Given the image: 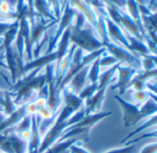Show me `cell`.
Returning <instances> with one entry per match:
<instances>
[{"mask_svg": "<svg viewBox=\"0 0 157 153\" xmlns=\"http://www.w3.org/2000/svg\"><path fill=\"white\" fill-rule=\"evenodd\" d=\"M62 93L64 98L65 105L56 116L55 122H53L52 127L50 129V130L40 142V145L38 149V153L44 152L59 140L64 130L70 127L68 119L74 113L82 108V106L84 104V100L80 99L78 95H75L68 85L64 86L62 89Z\"/></svg>", "mask_w": 157, "mask_h": 153, "instance_id": "cell-1", "label": "cell"}, {"mask_svg": "<svg viewBox=\"0 0 157 153\" xmlns=\"http://www.w3.org/2000/svg\"><path fill=\"white\" fill-rule=\"evenodd\" d=\"M41 68L32 70V73L26 77L17 80L10 88L9 92L12 96H15L14 103L17 106L19 102L28 101L31 97L33 92H39L46 84V73L38 74Z\"/></svg>", "mask_w": 157, "mask_h": 153, "instance_id": "cell-2", "label": "cell"}, {"mask_svg": "<svg viewBox=\"0 0 157 153\" xmlns=\"http://www.w3.org/2000/svg\"><path fill=\"white\" fill-rule=\"evenodd\" d=\"M85 17L83 14H77L76 24L73 27L71 26L70 31V42H72L76 47L80 48L83 50L88 52H93L100 48H103L102 41L98 40L92 33L90 28H82Z\"/></svg>", "mask_w": 157, "mask_h": 153, "instance_id": "cell-3", "label": "cell"}, {"mask_svg": "<svg viewBox=\"0 0 157 153\" xmlns=\"http://www.w3.org/2000/svg\"><path fill=\"white\" fill-rule=\"evenodd\" d=\"M110 115H112L111 112H98L92 115L86 116L81 121L67 128L57 142L73 139V138H77L79 136H81L82 139H86V141H87L89 139V133L91 129L98 122H99L100 120Z\"/></svg>", "mask_w": 157, "mask_h": 153, "instance_id": "cell-4", "label": "cell"}, {"mask_svg": "<svg viewBox=\"0 0 157 153\" xmlns=\"http://www.w3.org/2000/svg\"><path fill=\"white\" fill-rule=\"evenodd\" d=\"M53 72L54 69L52 63L46 65L45 73H46V84L48 85V97H47L46 106L54 114H58V110L62 102V90H60L56 84Z\"/></svg>", "mask_w": 157, "mask_h": 153, "instance_id": "cell-5", "label": "cell"}, {"mask_svg": "<svg viewBox=\"0 0 157 153\" xmlns=\"http://www.w3.org/2000/svg\"><path fill=\"white\" fill-rule=\"evenodd\" d=\"M114 98L118 101V103L122 108L125 128H130L145 118L143 111L138 106L125 101L123 98H121V95H115Z\"/></svg>", "mask_w": 157, "mask_h": 153, "instance_id": "cell-6", "label": "cell"}, {"mask_svg": "<svg viewBox=\"0 0 157 153\" xmlns=\"http://www.w3.org/2000/svg\"><path fill=\"white\" fill-rule=\"evenodd\" d=\"M75 16V11L73 9V7L71 6V5L69 3H66L65 6H64V11H63V17L59 19L61 20L60 22V25H59V28H58V30L57 32L55 33L54 37L51 39V41L49 42V47H48V50H47V52L46 54L48 53H51L53 51L54 48L56 47L57 43L59 42L63 33L64 32V30L70 27L71 23H72V20H73V17Z\"/></svg>", "mask_w": 157, "mask_h": 153, "instance_id": "cell-7", "label": "cell"}, {"mask_svg": "<svg viewBox=\"0 0 157 153\" xmlns=\"http://www.w3.org/2000/svg\"><path fill=\"white\" fill-rule=\"evenodd\" d=\"M117 71L119 72V80L116 84L112 85L111 90H119V95H122L125 94L129 84L138 71L132 66H122L121 63L119 64Z\"/></svg>", "mask_w": 157, "mask_h": 153, "instance_id": "cell-8", "label": "cell"}, {"mask_svg": "<svg viewBox=\"0 0 157 153\" xmlns=\"http://www.w3.org/2000/svg\"><path fill=\"white\" fill-rule=\"evenodd\" d=\"M104 47L109 50V53L112 54L114 58H116L121 62H127L130 64H139V65L141 64L140 60L134 54H132V51L121 48L120 46L116 45L115 43H112L111 41L104 44Z\"/></svg>", "mask_w": 157, "mask_h": 153, "instance_id": "cell-9", "label": "cell"}, {"mask_svg": "<svg viewBox=\"0 0 157 153\" xmlns=\"http://www.w3.org/2000/svg\"><path fill=\"white\" fill-rule=\"evenodd\" d=\"M107 87L98 89L91 97L87 98L86 100V115H92L95 113H98V110L101 108L104 99H105V94H106Z\"/></svg>", "mask_w": 157, "mask_h": 153, "instance_id": "cell-10", "label": "cell"}, {"mask_svg": "<svg viewBox=\"0 0 157 153\" xmlns=\"http://www.w3.org/2000/svg\"><path fill=\"white\" fill-rule=\"evenodd\" d=\"M28 115L26 109V104L19 106L16 111L10 114L5 120L0 122V133L5 132L9 128H12L15 125H17L26 116Z\"/></svg>", "mask_w": 157, "mask_h": 153, "instance_id": "cell-11", "label": "cell"}, {"mask_svg": "<svg viewBox=\"0 0 157 153\" xmlns=\"http://www.w3.org/2000/svg\"><path fill=\"white\" fill-rule=\"evenodd\" d=\"M19 20V32L23 37L24 39V45H25V50L27 52L28 58L30 61H32V45L30 43V27L28 20V17L21 16L17 18Z\"/></svg>", "mask_w": 157, "mask_h": 153, "instance_id": "cell-12", "label": "cell"}, {"mask_svg": "<svg viewBox=\"0 0 157 153\" xmlns=\"http://www.w3.org/2000/svg\"><path fill=\"white\" fill-rule=\"evenodd\" d=\"M54 61H56V51H52V52L45 54L41 57H38L35 60L30 61L27 64H24L23 69H22V73L24 74L25 73H28V72L32 71L37 68L42 69L43 66L51 64Z\"/></svg>", "mask_w": 157, "mask_h": 153, "instance_id": "cell-13", "label": "cell"}, {"mask_svg": "<svg viewBox=\"0 0 157 153\" xmlns=\"http://www.w3.org/2000/svg\"><path fill=\"white\" fill-rule=\"evenodd\" d=\"M31 134L30 139L28 141V149L27 152H30L33 151H38L40 145V135L39 129V118L37 115L31 116Z\"/></svg>", "mask_w": 157, "mask_h": 153, "instance_id": "cell-14", "label": "cell"}, {"mask_svg": "<svg viewBox=\"0 0 157 153\" xmlns=\"http://www.w3.org/2000/svg\"><path fill=\"white\" fill-rule=\"evenodd\" d=\"M89 66L87 65L86 67H84L82 70H80L76 74H75L73 76V78L70 80L69 84H67L72 91L75 94V95H79V93L83 90L84 85L86 84V81L87 79V74H88V70H89Z\"/></svg>", "mask_w": 157, "mask_h": 153, "instance_id": "cell-15", "label": "cell"}, {"mask_svg": "<svg viewBox=\"0 0 157 153\" xmlns=\"http://www.w3.org/2000/svg\"><path fill=\"white\" fill-rule=\"evenodd\" d=\"M105 22L107 24V31H108L109 36H111V38H113L118 42L122 43L129 50V48H130L129 41L127 39L126 36L121 30L120 27L116 23H114L111 19H109V18H106L105 17Z\"/></svg>", "mask_w": 157, "mask_h": 153, "instance_id": "cell-16", "label": "cell"}, {"mask_svg": "<svg viewBox=\"0 0 157 153\" xmlns=\"http://www.w3.org/2000/svg\"><path fill=\"white\" fill-rule=\"evenodd\" d=\"M70 31H71V26L68 27L64 32L63 33L60 40H59V45H58V50H56V62H57V66H59L60 62L64 58L66 53L68 52V46L70 43Z\"/></svg>", "mask_w": 157, "mask_h": 153, "instance_id": "cell-17", "label": "cell"}, {"mask_svg": "<svg viewBox=\"0 0 157 153\" xmlns=\"http://www.w3.org/2000/svg\"><path fill=\"white\" fill-rule=\"evenodd\" d=\"M73 5H75L79 10L80 13L84 15L86 18L88 19V21L96 28L98 24V17L95 14V12L92 10L91 6L85 1V0H70Z\"/></svg>", "mask_w": 157, "mask_h": 153, "instance_id": "cell-18", "label": "cell"}, {"mask_svg": "<svg viewBox=\"0 0 157 153\" xmlns=\"http://www.w3.org/2000/svg\"><path fill=\"white\" fill-rule=\"evenodd\" d=\"M4 50H5V55H6V59L7 68L11 74L12 82L15 84L17 81V62H16L15 50H13L12 46L7 47Z\"/></svg>", "mask_w": 157, "mask_h": 153, "instance_id": "cell-19", "label": "cell"}, {"mask_svg": "<svg viewBox=\"0 0 157 153\" xmlns=\"http://www.w3.org/2000/svg\"><path fill=\"white\" fill-rule=\"evenodd\" d=\"M33 7L35 12L42 17L51 19L52 21L58 22L59 20L50 12L49 3L47 0H33Z\"/></svg>", "mask_w": 157, "mask_h": 153, "instance_id": "cell-20", "label": "cell"}, {"mask_svg": "<svg viewBox=\"0 0 157 153\" xmlns=\"http://www.w3.org/2000/svg\"><path fill=\"white\" fill-rule=\"evenodd\" d=\"M120 62L114 64L112 67H110L109 70L105 71L102 74H99V77H98V89H101V88H104V87H108V85L110 84L114 74L116 73L117 72V68L119 66Z\"/></svg>", "mask_w": 157, "mask_h": 153, "instance_id": "cell-21", "label": "cell"}, {"mask_svg": "<svg viewBox=\"0 0 157 153\" xmlns=\"http://www.w3.org/2000/svg\"><path fill=\"white\" fill-rule=\"evenodd\" d=\"M100 57L97 58L92 62V65L89 66L87 78L91 82V84H95L98 82V77L100 74Z\"/></svg>", "mask_w": 157, "mask_h": 153, "instance_id": "cell-22", "label": "cell"}, {"mask_svg": "<svg viewBox=\"0 0 157 153\" xmlns=\"http://www.w3.org/2000/svg\"><path fill=\"white\" fill-rule=\"evenodd\" d=\"M4 99H5V106H4V113L6 114L7 116H9L10 114H12L14 111H16V109L18 107L13 100V96L10 94L9 91H5L4 94Z\"/></svg>", "mask_w": 157, "mask_h": 153, "instance_id": "cell-23", "label": "cell"}, {"mask_svg": "<svg viewBox=\"0 0 157 153\" xmlns=\"http://www.w3.org/2000/svg\"><path fill=\"white\" fill-rule=\"evenodd\" d=\"M157 123V116L156 114L155 115H153V117L150 118V120H148L146 123H144L143 126H141L140 128H138L134 132H132L130 135H128L122 141H121V143H125V142H127L132 137H133L135 134H138V133H140L141 131H143V130H144V129H149V128H151V127H153V126H155Z\"/></svg>", "mask_w": 157, "mask_h": 153, "instance_id": "cell-24", "label": "cell"}, {"mask_svg": "<svg viewBox=\"0 0 157 153\" xmlns=\"http://www.w3.org/2000/svg\"><path fill=\"white\" fill-rule=\"evenodd\" d=\"M98 83H95V84H91L86 88H83V90L79 93L78 97L82 100H86L87 98L91 97L98 91Z\"/></svg>", "mask_w": 157, "mask_h": 153, "instance_id": "cell-25", "label": "cell"}, {"mask_svg": "<svg viewBox=\"0 0 157 153\" xmlns=\"http://www.w3.org/2000/svg\"><path fill=\"white\" fill-rule=\"evenodd\" d=\"M142 64L144 67V71H152L156 69V56L151 54L144 56Z\"/></svg>", "mask_w": 157, "mask_h": 153, "instance_id": "cell-26", "label": "cell"}, {"mask_svg": "<svg viewBox=\"0 0 157 153\" xmlns=\"http://www.w3.org/2000/svg\"><path fill=\"white\" fill-rule=\"evenodd\" d=\"M152 95H155L156 96V95H154L153 93L151 92H146L144 90L143 91H135L133 94H132V98L135 102L137 103H144L149 97H151Z\"/></svg>", "mask_w": 157, "mask_h": 153, "instance_id": "cell-27", "label": "cell"}, {"mask_svg": "<svg viewBox=\"0 0 157 153\" xmlns=\"http://www.w3.org/2000/svg\"><path fill=\"white\" fill-rule=\"evenodd\" d=\"M135 151H136V146L132 144V145H126L125 147H122V148L110 150L103 153H133Z\"/></svg>", "mask_w": 157, "mask_h": 153, "instance_id": "cell-28", "label": "cell"}, {"mask_svg": "<svg viewBox=\"0 0 157 153\" xmlns=\"http://www.w3.org/2000/svg\"><path fill=\"white\" fill-rule=\"evenodd\" d=\"M120 62L116 58L113 56H105L103 58L100 57V66H109V65H114L116 63Z\"/></svg>", "mask_w": 157, "mask_h": 153, "instance_id": "cell-29", "label": "cell"}, {"mask_svg": "<svg viewBox=\"0 0 157 153\" xmlns=\"http://www.w3.org/2000/svg\"><path fill=\"white\" fill-rule=\"evenodd\" d=\"M84 141L82 140H79L77 141L76 143L73 144L70 148H69V152L70 153H90L89 151H87L86 150L83 149L81 147V144L83 143Z\"/></svg>", "mask_w": 157, "mask_h": 153, "instance_id": "cell-30", "label": "cell"}, {"mask_svg": "<svg viewBox=\"0 0 157 153\" xmlns=\"http://www.w3.org/2000/svg\"><path fill=\"white\" fill-rule=\"evenodd\" d=\"M49 3L52 5L53 11L56 15V18L59 20L61 18V4L60 0H49Z\"/></svg>", "mask_w": 157, "mask_h": 153, "instance_id": "cell-31", "label": "cell"}, {"mask_svg": "<svg viewBox=\"0 0 157 153\" xmlns=\"http://www.w3.org/2000/svg\"><path fill=\"white\" fill-rule=\"evenodd\" d=\"M27 1H28L27 6H28L29 14V18H30V19L33 21V19H34L35 17H40V16H39V15L35 12V10H34V7H33V0H27Z\"/></svg>", "mask_w": 157, "mask_h": 153, "instance_id": "cell-32", "label": "cell"}, {"mask_svg": "<svg viewBox=\"0 0 157 153\" xmlns=\"http://www.w3.org/2000/svg\"><path fill=\"white\" fill-rule=\"evenodd\" d=\"M157 151V143L154 142L152 144H149L145 146L142 151L141 153H156Z\"/></svg>", "mask_w": 157, "mask_h": 153, "instance_id": "cell-33", "label": "cell"}, {"mask_svg": "<svg viewBox=\"0 0 157 153\" xmlns=\"http://www.w3.org/2000/svg\"><path fill=\"white\" fill-rule=\"evenodd\" d=\"M12 23L10 22H0V37L4 36V34L10 28Z\"/></svg>", "mask_w": 157, "mask_h": 153, "instance_id": "cell-34", "label": "cell"}, {"mask_svg": "<svg viewBox=\"0 0 157 153\" xmlns=\"http://www.w3.org/2000/svg\"><path fill=\"white\" fill-rule=\"evenodd\" d=\"M4 94H5V91H2V90H0V106H3V108H4V106H5Z\"/></svg>", "mask_w": 157, "mask_h": 153, "instance_id": "cell-35", "label": "cell"}, {"mask_svg": "<svg viewBox=\"0 0 157 153\" xmlns=\"http://www.w3.org/2000/svg\"><path fill=\"white\" fill-rule=\"evenodd\" d=\"M136 2L138 3V4H141V5H144V0H136Z\"/></svg>", "mask_w": 157, "mask_h": 153, "instance_id": "cell-36", "label": "cell"}]
</instances>
